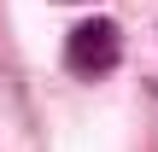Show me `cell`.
I'll return each mask as SVG.
<instances>
[{"instance_id":"1","label":"cell","mask_w":158,"mask_h":152,"mask_svg":"<svg viewBox=\"0 0 158 152\" xmlns=\"http://www.w3.org/2000/svg\"><path fill=\"white\" fill-rule=\"evenodd\" d=\"M117 59H123V35H117V23H111V18H82V23L64 35V70H70V76H82V82L111 76V70H117Z\"/></svg>"},{"instance_id":"2","label":"cell","mask_w":158,"mask_h":152,"mask_svg":"<svg viewBox=\"0 0 158 152\" xmlns=\"http://www.w3.org/2000/svg\"><path fill=\"white\" fill-rule=\"evenodd\" d=\"M64 6H94V0H64Z\"/></svg>"}]
</instances>
